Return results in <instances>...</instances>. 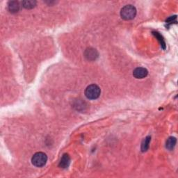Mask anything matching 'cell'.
<instances>
[{"mask_svg":"<svg viewBox=\"0 0 178 178\" xmlns=\"http://www.w3.org/2000/svg\"><path fill=\"white\" fill-rule=\"evenodd\" d=\"M151 137L150 136H147L142 143L141 145V150L142 152H145L148 150V149L149 148V144H150Z\"/></svg>","mask_w":178,"mask_h":178,"instance_id":"30bf717a","label":"cell"},{"mask_svg":"<svg viewBox=\"0 0 178 178\" xmlns=\"http://www.w3.org/2000/svg\"><path fill=\"white\" fill-rule=\"evenodd\" d=\"M36 5V2L33 0H27V1L22 2V6L27 9H31L34 8Z\"/></svg>","mask_w":178,"mask_h":178,"instance_id":"9c48e42d","label":"cell"},{"mask_svg":"<svg viewBox=\"0 0 178 178\" xmlns=\"http://www.w3.org/2000/svg\"><path fill=\"white\" fill-rule=\"evenodd\" d=\"M85 56L88 60H95L98 56V53L96 50L89 48L86 50Z\"/></svg>","mask_w":178,"mask_h":178,"instance_id":"5b68a950","label":"cell"},{"mask_svg":"<svg viewBox=\"0 0 178 178\" xmlns=\"http://www.w3.org/2000/svg\"><path fill=\"white\" fill-rule=\"evenodd\" d=\"M136 15V9L132 5H126L121 9L120 15L125 20H131L135 18Z\"/></svg>","mask_w":178,"mask_h":178,"instance_id":"6da1fadb","label":"cell"},{"mask_svg":"<svg viewBox=\"0 0 178 178\" xmlns=\"http://www.w3.org/2000/svg\"><path fill=\"white\" fill-rule=\"evenodd\" d=\"M101 90L96 84H91L86 88L85 95L89 100H95L100 97Z\"/></svg>","mask_w":178,"mask_h":178,"instance_id":"7a4b0ae2","label":"cell"},{"mask_svg":"<svg viewBox=\"0 0 178 178\" xmlns=\"http://www.w3.org/2000/svg\"><path fill=\"white\" fill-rule=\"evenodd\" d=\"M8 8L9 11L12 13H17L20 10V4L17 1L9 2L8 4Z\"/></svg>","mask_w":178,"mask_h":178,"instance_id":"8992f818","label":"cell"},{"mask_svg":"<svg viewBox=\"0 0 178 178\" xmlns=\"http://www.w3.org/2000/svg\"><path fill=\"white\" fill-rule=\"evenodd\" d=\"M71 163V158H70L69 155L65 154L63 155L61 161L59 163V166L62 168H68Z\"/></svg>","mask_w":178,"mask_h":178,"instance_id":"52a82bcc","label":"cell"},{"mask_svg":"<svg viewBox=\"0 0 178 178\" xmlns=\"http://www.w3.org/2000/svg\"><path fill=\"white\" fill-rule=\"evenodd\" d=\"M148 74V70L142 67H139L136 68L134 71H133V76L136 79H143L145 78Z\"/></svg>","mask_w":178,"mask_h":178,"instance_id":"277c9868","label":"cell"},{"mask_svg":"<svg viewBox=\"0 0 178 178\" xmlns=\"http://www.w3.org/2000/svg\"><path fill=\"white\" fill-rule=\"evenodd\" d=\"M47 161V155L43 152H36L31 158V162L36 167H43Z\"/></svg>","mask_w":178,"mask_h":178,"instance_id":"3957f363","label":"cell"},{"mask_svg":"<svg viewBox=\"0 0 178 178\" xmlns=\"http://www.w3.org/2000/svg\"><path fill=\"white\" fill-rule=\"evenodd\" d=\"M176 142H177V140L175 138L173 137V136L169 137L166 141V148L168 149L169 150H172L176 145Z\"/></svg>","mask_w":178,"mask_h":178,"instance_id":"ba28073f","label":"cell"}]
</instances>
